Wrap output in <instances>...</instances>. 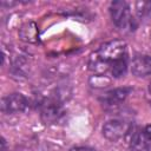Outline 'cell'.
<instances>
[{"mask_svg":"<svg viewBox=\"0 0 151 151\" xmlns=\"http://www.w3.org/2000/svg\"><path fill=\"white\" fill-rule=\"evenodd\" d=\"M110 13L113 22L122 31H133L137 27L136 20L132 17L130 6L125 1H113L110 7Z\"/></svg>","mask_w":151,"mask_h":151,"instance_id":"cell-1","label":"cell"},{"mask_svg":"<svg viewBox=\"0 0 151 151\" xmlns=\"http://www.w3.org/2000/svg\"><path fill=\"white\" fill-rule=\"evenodd\" d=\"M94 57H97L101 61L106 63L110 67L113 61L126 58V42L124 40H119V39L105 42L94 53Z\"/></svg>","mask_w":151,"mask_h":151,"instance_id":"cell-2","label":"cell"},{"mask_svg":"<svg viewBox=\"0 0 151 151\" xmlns=\"http://www.w3.org/2000/svg\"><path fill=\"white\" fill-rule=\"evenodd\" d=\"M130 124L122 119L109 120L103 126V134L111 142H117L124 138L130 132Z\"/></svg>","mask_w":151,"mask_h":151,"instance_id":"cell-3","label":"cell"},{"mask_svg":"<svg viewBox=\"0 0 151 151\" xmlns=\"http://www.w3.org/2000/svg\"><path fill=\"white\" fill-rule=\"evenodd\" d=\"M27 106H28V101L26 97L21 93L8 94L1 101V110L4 113H7V114L22 112L27 109Z\"/></svg>","mask_w":151,"mask_h":151,"instance_id":"cell-4","label":"cell"},{"mask_svg":"<svg viewBox=\"0 0 151 151\" xmlns=\"http://www.w3.org/2000/svg\"><path fill=\"white\" fill-rule=\"evenodd\" d=\"M63 114L61 105L53 99H47L41 105V117L46 123L57 122Z\"/></svg>","mask_w":151,"mask_h":151,"instance_id":"cell-5","label":"cell"},{"mask_svg":"<svg viewBox=\"0 0 151 151\" xmlns=\"http://www.w3.org/2000/svg\"><path fill=\"white\" fill-rule=\"evenodd\" d=\"M131 88L130 87H119V88H114L111 90L106 93H104V96L100 98V101L104 105L107 106H116L119 105L122 101H124L126 99V97L130 94Z\"/></svg>","mask_w":151,"mask_h":151,"instance_id":"cell-6","label":"cell"},{"mask_svg":"<svg viewBox=\"0 0 151 151\" xmlns=\"http://www.w3.org/2000/svg\"><path fill=\"white\" fill-rule=\"evenodd\" d=\"M131 72L137 77H145L151 73V55L142 54L133 58L131 63Z\"/></svg>","mask_w":151,"mask_h":151,"instance_id":"cell-7","label":"cell"},{"mask_svg":"<svg viewBox=\"0 0 151 151\" xmlns=\"http://www.w3.org/2000/svg\"><path fill=\"white\" fill-rule=\"evenodd\" d=\"M151 140L145 136L144 131L133 132L130 139V151H150Z\"/></svg>","mask_w":151,"mask_h":151,"instance_id":"cell-8","label":"cell"},{"mask_svg":"<svg viewBox=\"0 0 151 151\" xmlns=\"http://www.w3.org/2000/svg\"><path fill=\"white\" fill-rule=\"evenodd\" d=\"M126 68H127V61H126V58H123V59L116 60L111 64L110 73L114 78H119V77H122L126 73Z\"/></svg>","mask_w":151,"mask_h":151,"instance_id":"cell-9","label":"cell"},{"mask_svg":"<svg viewBox=\"0 0 151 151\" xmlns=\"http://www.w3.org/2000/svg\"><path fill=\"white\" fill-rule=\"evenodd\" d=\"M136 9L140 18H151V2L150 1H138L136 4Z\"/></svg>","mask_w":151,"mask_h":151,"instance_id":"cell-10","label":"cell"},{"mask_svg":"<svg viewBox=\"0 0 151 151\" xmlns=\"http://www.w3.org/2000/svg\"><path fill=\"white\" fill-rule=\"evenodd\" d=\"M29 26H31V24H29ZM22 31H26V32H27L25 35H21V38H22L24 40H27V41H34V40H35V37H37V29H35V26H34V25H33L32 28L29 27L28 31H27L26 27L24 26V27H22Z\"/></svg>","mask_w":151,"mask_h":151,"instance_id":"cell-11","label":"cell"},{"mask_svg":"<svg viewBox=\"0 0 151 151\" xmlns=\"http://www.w3.org/2000/svg\"><path fill=\"white\" fill-rule=\"evenodd\" d=\"M70 151H96V150L88 146H77V147H72Z\"/></svg>","mask_w":151,"mask_h":151,"instance_id":"cell-12","label":"cell"},{"mask_svg":"<svg viewBox=\"0 0 151 151\" xmlns=\"http://www.w3.org/2000/svg\"><path fill=\"white\" fill-rule=\"evenodd\" d=\"M144 133H145V136L151 140V124L147 125V126H145V129H144Z\"/></svg>","mask_w":151,"mask_h":151,"instance_id":"cell-13","label":"cell"},{"mask_svg":"<svg viewBox=\"0 0 151 151\" xmlns=\"http://www.w3.org/2000/svg\"><path fill=\"white\" fill-rule=\"evenodd\" d=\"M1 146H2L1 147V151H6V143H5V139L4 138L1 139Z\"/></svg>","mask_w":151,"mask_h":151,"instance_id":"cell-14","label":"cell"}]
</instances>
